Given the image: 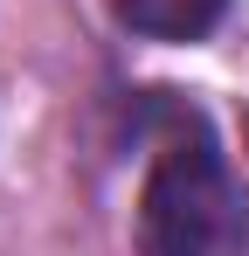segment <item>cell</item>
<instances>
[{"instance_id": "obj_2", "label": "cell", "mask_w": 249, "mask_h": 256, "mask_svg": "<svg viewBox=\"0 0 249 256\" xmlns=\"http://www.w3.org/2000/svg\"><path fill=\"white\" fill-rule=\"evenodd\" d=\"M222 7L228 0H111V14L124 28L152 35V42H194V35H208L222 21Z\"/></svg>"}, {"instance_id": "obj_1", "label": "cell", "mask_w": 249, "mask_h": 256, "mask_svg": "<svg viewBox=\"0 0 249 256\" xmlns=\"http://www.w3.org/2000/svg\"><path fill=\"white\" fill-rule=\"evenodd\" d=\"M249 214L208 138H166L138 194V256H242Z\"/></svg>"}]
</instances>
